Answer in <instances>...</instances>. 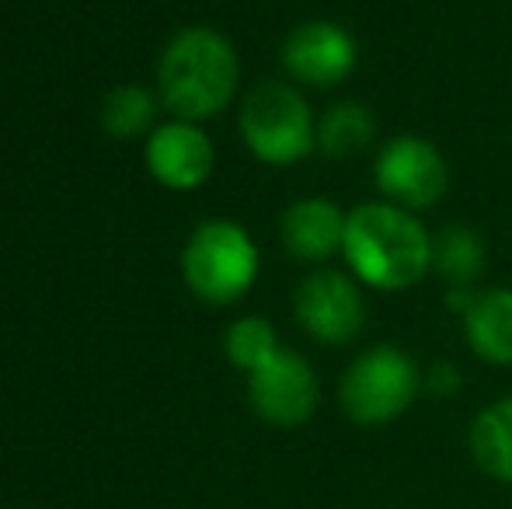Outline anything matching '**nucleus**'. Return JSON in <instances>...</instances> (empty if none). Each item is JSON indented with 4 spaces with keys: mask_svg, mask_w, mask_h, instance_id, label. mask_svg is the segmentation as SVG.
<instances>
[{
    "mask_svg": "<svg viewBox=\"0 0 512 509\" xmlns=\"http://www.w3.org/2000/svg\"><path fill=\"white\" fill-rule=\"evenodd\" d=\"M342 255L352 276L373 290L398 293L432 269V234L394 203H363L349 213Z\"/></svg>",
    "mask_w": 512,
    "mask_h": 509,
    "instance_id": "nucleus-1",
    "label": "nucleus"
},
{
    "mask_svg": "<svg viewBox=\"0 0 512 509\" xmlns=\"http://www.w3.org/2000/svg\"><path fill=\"white\" fill-rule=\"evenodd\" d=\"M237 77L241 67L230 39L206 25L178 32L157 67L164 105L185 123L220 116L234 98Z\"/></svg>",
    "mask_w": 512,
    "mask_h": 509,
    "instance_id": "nucleus-2",
    "label": "nucleus"
},
{
    "mask_svg": "<svg viewBox=\"0 0 512 509\" xmlns=\"http://www.w3.org/2000/svg\"><path fill=\"white\" fill-rule=\"evenodd\" d=\"M422 391V370L398 346H373L349 363L338 384L342 412L356 426H387L415 405Z\"/></svg>",
    "mask_w": 512,
    "mask_h": 509,
    "instance_id": "nucleus-3",
    "label": "nucleus"
},
{
    "mask_svg": "<svg viewBox=\"0 0 512 509\" xmlns=\"http://www.w3.org/2000/svg\"><path fill=\"white\" fill-rule=\"evenodd\" d=\"M185 283L206 304L227 307L241 300L258 279V248L234 220H206L192 231L182 252Z\"/></svg>",
    "mask_w": 512,
    "mask_h": 509,
    "instance_id": "nucleus-4",
    "label": "nucleus"
},
{
    "mask_svg": "<svg viewBox=\"0 0 512 509\" xmlns=\"http://www.w3.org/2000/svg\"><path fill=\"white\" fill-rule=\"evenodd\" d=\"M241 133L251 154L276 168L304 161L317 147V123L310 116L307 98L283 81H265L248 91L241 109Z\"/></svg>",
    "mask_w": 512,
    "mask_h": 509,
    "instance_id": "nucleus-5",
    "label": "nucleus"
},
{
    "mask_svg": "<svg viewBox=\"0 0 512 509\" xmlns=\"http://www.w3.org/2000/svg\"><path fill=\"white\" fill-rule=\"evenodd\" d=\"M373 182H377L384 203H394L401 210H429L446 196L450 168L439 147L425 136L405 133L384 143L373 164Z\"/></svg>",
    "mask_w": 512,
    "mask_h": 509,
    "instance_id": "nucleus-6",
    "label": "nucleus"
},
{
    "mask_svg": "<svg viewBox=\"0 0 512 509\" xmlns=\"http://www.w3.org/2000/svg\"><path fill=\"white\" fill-rule=\"evenodd\" d=\"M293 314L321 346H349L366 325V304L356 279L335 269L310 272L293 293Z\"/></svg>",
    "mask_w": 512,
    "mask_h": 509,
    "instance_id": "nucleus-7",
    "label": "nucleus"
},
{
    "mask_svg": "<svg viewBox=\"0 0 512 509\" xmlns=\"http://www.w3.org/2000/svg\"><path fill=\"white\" fill-rule=\"evenodd\" d=\"M248 398L258 419L279 429H297L310 422L321 401L314 367L293 349H279L269 363L248 374Z\"/></svg>",
    "mask_w": 512,
    "mask_h": 509,
    "instance_id": "nucleus-8",
    "label": "nucleus"
},
{
    "mask_svg": "<svg viewBox=\"0 0 512 509\" xmlns=\"http://www.w3.org/2000/svg\"><path fill=\"white\" fill-rule=\"evenodd\" d=\"M356 39L335 21H304L283 42V67L310 88H335L356 70Z\"/></svg>",
    "mask_w": 512,
    "mask_h": 509,
    "instance_id": "nucleus-9",
    "label": "nucleus"
},
{
    "mask_svg": "<svg viewBox=\"0 0 512 509\" xmlns=\"http://www.w3.org/2000/svg\"><path fill=\"white\" fill-rule=\"evenodd\" d=\"M213 143L196 123H164L147 140V168L168 189H196L213 175Z\"/></svg>",
    "mask_w": 512,
    "mask_h": 509,
    "instance_id": "nucleus-10",
    "label": "nucleus"
},
{
    "mask_svg": "<svg viewBox=\"0 0 512 509\" xmlns=\"http://www.w3.org/2000/svg\"><path fill=\"white\" fill-rule=\"evenodd\" d=\"M349 213L331 199H300L283 213V245L300 262H328L342 255Z\"/></svg>",
    "mask_w": 512,
    "mask_h": 509,
    "instance_id": "nucleus-11",
    "label": "nucleus"
},
{
    "mask_svg": "<svg viewBox=\"0 0 512 509\" xmlns=\"http://www.w3.org/2000/svg\"><path fill=\"white\" fill-rule=\"evenodd\" d=\"M467 346L492 367H512V290H478V300L464 314Z\"/></svg>",
    "mask_w": 512,
    "mask_h": 509,
    "instance_id": "nucleus-12",
    "label": "nucleus"
},
{
    "mask_svg": "<svg viewBox=\"0 0 512 509\" xmlns=\"http://www.w3.org/2000/svg\"><path fill=\"white\" fill-rule=\"evenodd\" d=\"M467 447H471L474 464L488 478L512 485V394L474 415L467 429Z\"/></svg>",
    "mask_w": 512,
    "mask_h": 509,
    "instance_id": "nucleus-13",
    "label": "nucleus"
},
{
    "mask_svg": "<svg viewBox=\"0 0 512 509\" xmlns=\"http://www.w3.org/2000/svg\"><path fill=\"white\" fill-rule=\"evenodd\" d=\"M373 133H377V123H373L370 109L356 98L335 102L317 119V147L335 161L359 157L373 143Z\"/></svg>",
    "mask_w": 512,
    "mask_h": 509,
    "instance_id": "nucleus-14",
    "label": "nucleus"
},
{
    "mask_svg": "<svg viewBox=\"0 0 512 509\" xmlns=\"http://www.w3.org/2000/svg\"><path fill=\"white\" fill-rule=\"evenodd\" d=\"M432 269L450 286H474L485 269V241L464 224H450L432 238Z\"/></svg>",
    "mask_w": 512,
    "mask_h": 509,
    "instance_id": "nucleus-15",
    "label": "nucleus"
},
{
    "mask_svg": "<svg viewBox=\"0 0 512 509\" xmlns=\"http://www.w3.org/2000/svg\"><path fill=\"white\" fill-rule=\"evenodd\" d=\"M154 95L143 91L140 84H122L112 95L105 98L102 105V126L115 140H129V136L147 133L150 123H154Z\"/></svg>",
    "mask_w": 512,
    "mask_h": 509,
    "instance_id": "nucleus-16",
    "label": "nucleus"
},
{
    "mask_svg": "<svg viewBox=\"0 0 512 509\" xmlns=\"http://www.w3.org/2000/svg\"><path fill=\"white\" fill-rule=\"evenodd\" d=\"M223 346H227V360L237 370H244V374H255L262 363H269L283 349L276 339V328L265 318H237L227 328V342Z\"/></svg>",
    "mask_w": 512,
    "mask_h": 509,
    "instance_id": "nucleus-17",
    "label": "nucleus"
},
{
    "mask_svg": "<svg viewBox=\"0 0 512 509\" xmlns=\"http://www.w3.org/2000/svg\"><path fill=\"white\" fill-rule=\"evenodd\" d=\"M460 384H464V374H460V367L450 360L429 363V370L422 374V387L432 398H453V394L460 391Z\"/></svg>",
    "mask_w": 512,
    "mask_h": 509,
    "instance_id": "nucleus-18",
    "label": "nucleus"
}]
</instances>
